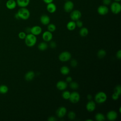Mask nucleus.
Listing matches in <instances>:
<instances>
[{
	"instance_id": "nucleus-1",
	"label": "nucleus",
	"mask_w": 121,
	"mask_h": 121,
	"mask_svg": "<svg viewBox=\"0 0 121 121\" xmlns=\"http://www.w3.org/2000/svg\"><path fill=\"white\" fill-rule=\"evenodd\" d=\"M17 13L19 19L23 20H27L30 16V12L26 8H20Z\"/></svg>"
},
{
	"instance_id": "nucleus-2",
	"label": "nucleus",
	"mask_w": 121,
	"mask_h": 121,
	"mask_svg": "<svg viewBox=\"0 0 121 121\" xmlns=\"http://www.w3.org/2000/svg\"><path fill=\"white\" fill-rule=\"evenodd\" d=\"M37 39L36 36L31 33L26 35L25 38V42L26 44L30 47L34 46L36 43Z\"/></svg>"
},
{
	"instance_id": "nucleus-3",
	"label": "nucleus",
	"mask_w": 121,
	"mask_h": 121,
	"mask_svg": "<svg viewBox=\"0 0 121 121\" xmlns=\"http://www.w3.org/2000/svg\"><path fill=\"white\" fill-rule=\"evenodd\" d=\"M107 98L106 94L104 92H99L97 93L95 97V101L98 104H102L104 103Z\"/></svg>"
},
{
	"instance_id": "nucleus-4",
	"label": "nucleus",
	"mask_w": 121,
	"mask_h": 121,
	"mask_svg": "<svg viewBox=\"0 0 121 121\" xmlns=\"http://www.w3.org/2000/svg\"><path fill=\"white\" fill-rule=\"evenodd\" d=\"M110 9L114 14H118L121 11V5L119 2L114 1L111 3Z\"/></svg>"
},
{
	"instance_id": "nucleus-5",
	"label": "nucleus",
	"mask_w": 121,
	"mask_h": 121,
	"mask_svg": "<svg viewBox=\"0 0 121 121\" xmlns=\"http://www.w3.org/2000/svg\"><path fill=\"white\" fill-rule=\"evenodd\" d=\"M71 57V55L69 52L64 51L60 54L59 56V59L61 61L66 62L70 59Z\"/></svg>"
},
{
	"instance_id": "nucleus-6",
	"label": "nucleus",
	"mask_w": 121,
	"mask_h": 121,
	"mask_svg": "<svg viewBox=\"0 0 121 121\" xmlns=\"http://www.w3.org/2000/svg\"><path fill=\"white\" fill-rule=\"evenodd\" d=\"M81 17V13L78 9L72 10L70 12V17L73 21H77Z\"/></svg>"
},
{
	"instance_id": "nucleus-7",
	"label": "nucleus",
	"mask_w": 121,
	"mask_h": 121,
	"mask_svg": "<svg viewBox=\"0 0 121 121\" xmlns=\"http://www.w3.org/2000/svg\"><path fill=\"white\" fill-rule=\"evenodd\" d=\"M80 95L77 92H73L70 94L69 100L70 102L73 104H76L80 100Z\"/></svg>"
},
{
	"instance_id": "nucleus-8",
	"label": "nucleus",
	"mask_w": 121,
	"mask_h": 121,
	"mask_svg": "<svg viewBox=\"0 0 121 121\" xmlns=\"http://www.w3.org/2000/svg\"><path fill=\"white\" fill-rule=\"evenodd\" d=\"M74 6V5L72 1H71V0H67L64 4L63 9L66 12L69 13L73 9Z\"/></svg>"
},
{
	"instance_id": "nucleus-9",
	"label": "nucleus",
	"mask_w": 121,
	"mask_h": 121,
	"mask_svg": "<svg viewBox=\"0 0 121 121\" xmlns=\"http://www.w3.org/2000/svg\"><path fill=\"white\" fill-rule=\"evenodd\" d=\"M98 13L100 15H106L109 12V9L105 5H100L99 6L97 9Z\"/></svg>"
},
{
	"instance_id": "nucleus-10",
	"label": "nucleus",
	"mask_w": 121,
	"mask_h": 121,
	"mask_svg": "<svg viewBox=\"0 0 121 121\" xmlns=\"http://www.w3.org/2000/svg\"><path fill=\"white\" fill-rule=\"evenodd\" d=\"M42 31V29L39 26H35L30 28V33L35 36L39 35Z\"/></svg>"
},
{
	"instance_id": "nucleus-11",
	"label": "nucleus",
	"mask_w": 121,
	"mask_h": 121,
	"mask_svg": "<svg viewBox=\"0 0 121 121\" xmlns=\"http://www.w3.org/2000/svg\"><path fill=\"white\" fill-rule=\"evenodd\" d=\"M56 115L59 118L63 117L67 113V109L65 107H59L56 111Z\"/></svg>"
},
{
	"instance_id": "nucleus-12",
	"label": "nucleus",
	"mask_w": 121,
	"mask_h": 121,
	"mask_svg": "<svg viewBox=\"0 0 121 121\" xmlns=\"http://www.w3.org/2000/svg\"><path fill=\"white\" fill-rule=\"evenodd\" d=\"M118 116V114L115 111H110L107 113L106 117L107 119L110 121H113L115 120Z\"/></svg>"
},
{
	"instance_id": "nucleus-13",
	"label": "nucleus",
	"mask_w": 121,
	"mask_h": 121,
	"mask_svg": "<svg viewBox=\"0 0 121 121\" xmlns=\"http://www.w3.org/2000/svg\"><path fill=\"white\" fill-rule=\"evenodd\" d=\"M42 38L45 42H50L52 38V34L49 31H45L42 35Z\"/></svg>"
},
{
	"instance_id": "nucleus-14",
	"label": "nucleus",
	"mask_w": 121,
	"mask_h": 121,
	"mask_svg": "<svg viewBox=\"0 0 121 121\" xmlns=\"http://www.w3.org/2000/svg\"><path fill=\"white\" fill-rule=\"evenodd\" d=\"M17 4L15 0H8L6 3V8L10 10L13 9L17 7Z\"/></svg>"
},
{
	"instance_id": "nucleus-15",
	"label": "nucleus",
	"mask_w": 121,
	"mask_h": 121,
	"mask_svg": "<svg viewBox=\"0 0 121 121\" xmlns=\"http://www.w3.org/2000/svg\"><path fill=\"white\" fill-rule=\"evenodd\" d=\"M40 20L41 23L43 25H48L50 22V17L46 14L42 15L40 17Z\"/></svg>"
},
{
	"instance_id": "nucleus-16",
	"label": "nucleus",
	"mask_w": 121,
	"mask_h": 121,
	"mask_svg": "<svg viewBox=\"0 0 121 121\" xmlns=\"http://www.w3.org/2000/svg\"><path fill=\"white\" fill-rule=\"evenodd\" d=\"M95 103L93 101H89L86 104V109L90 112H93L95 110Z\"/></svg>"
},
{
	"instance_id": "nucleus-17",
	"label": "nucleus",
	"mask_w": 121,
	"mask_h": 121,
	"mask_svg": "<svg viewBox=\"0 0 121 121\" xmlns=\"http://www.w3.org/2000/svg\"><path fill=\"white\" fill-rule=\"evenodd\" d=\"M30 0H17V5L20 8H26L30 3Z\"/></svg>"
},
{
	"instance_id": "nucleus-18",
	"label": "nucleus",
	"mask_w": 121,
	"mask_h": 121,
	"mask_svg": "<svg viewBox=\"0 0 121 121\" xmlns=\"http://www.w3.org/2000/svg\"><path fill=\"white\" fill-rule=\"evenodd\" d=\"M46 9L48 12L50 13H54L57 9V7L56 5L53 2H51L47 4L46 6Z\"/></svg>"
},
{
	"instance_id": "nucleus-19",
	"label": "nucleus",
	"mask_w": 121,
	"mask_h": 121,
	"mask_svg": "<svg viewBox=\"0 0 121 121\" xmlns=\"http://www.w3.org/2000/svg\"><path fill=\"white\" fill-rule=\"evenodd\" d=\"M56 87L60 90H64L67 87V83L64 81H59L56 84Z\"/></svg>"
},
{
	"instance_id": "nucleus-20",
	"label": "nucleus",
	"mask_w": 121,
	"mask_h": 121,
	"mask_svg": "<svg viewBox=\"0 0 121 121\" xmlns=\"http://www.w3.org/2000/svg\"><path fill=\"white\" fill-rule=\"evenodd\" d=\"M35 76V74L33 71H28L25 75V78L26 81H31Z\"/></svg>"
},
{
	"instance_id": "nucleus-21",
	"label": "nucleus",
	"mask_w": 121,
	"mask_h": 121,
	"mask_svg": "<svg viewBox=\"0 0 121 121\" xmlns=\"http://www.w3.org/2000/svg\"><path fill=\"white\" fill-rule=\"evenodd\" d=\"M67 29L69 31H72L74 30L76 27V23L74 21H69L67 24Z\"/></svg>"
},
{
	"instance_id": "nucleus-22",
	"label": "nucleus",
	"mask_w": 121,
	"mask_h": 121,
	"mask_svg": "<svg viewBox=\"0 0 121 121\" xmlns=\"http://www.w3.org/2000/svg\"><path fill=\"white\" fill-rule=\"evenodd\" d=\"M48 48V45L45 42H41L38 45V48L39 50L43 51L46 50Z\"/></svg>"
},
{
	"instance_id": "nucleus-23",
	"label": "nucleus",
	"mask_w": 121,
	"mask_h": 121,
	"mask_svg": "<svg viewBox=\"0 0 121 121\" xmlns=\"http://www.w3.org/2000/svg\"><path fill=\"white\" fill-rule=\"evenodd\" d=\"M60 71L62 75H66L69 73L70 70H69V69L67 66H63L60 68Z\"/></svg>"
},
{
	"instance_id": "nucleus-24",
	"label": "nucleus",
	"mask_w": 121,
	"mask_h": 121,
	"mask_svg": "<svg viewBox=\"0 0 121 121\" xmlns=\"http://www.w3.org/2000/svg\"><path fill=\"white\" fill-rule=\"evenodd\" d=\"M88 34V30L86 27H81L79 31V35L82 37L86 36Z\"/></svg>"
},
{
	"instance_id": "nucleus-25",
	"label": "nucleus",
	"mask_w": 121,
	"mask_h": 121,
	"mask_svg": "<svg viewBox=\"0 0 121 121\" xmlns=\"http://www.w3.org/2000/svg\"><path fill=\"white\" fill-rule=\"evenodd\" d=\"M95 119L97 121H104L105 120V116L102 113L99 112L95 114Z\"/></svg>"
},
{
	"instance_id": "nucleus-26",
	"label": "nucleus",
	"mask_w": 121,
	"mask_h": 121,
	"mask_svg": "<svg viewBox=\"0 0 121 121\" xmlns=\"http://www.w3.org/2000/svg\"><path fill=\"white\" fill-rule=\"evenodd\" d=\"M9 91V88L7 86L5 85H1L0 86V94H6Z\"/></svg>"
},
{
	"instance_id": "nucleus-27",
	"label": "nucleus",
	"mask_w": 121,
	"mask_h": 121,
	"mask_svg": "<svg viewBox=\"0 0 121 121\" xmlns=\"http://www.w3.org/2000/svg\"><path fill=\"white\" fill-rule=\"evenodd\" d=\"M106 54V52L104 49H101L98 51L97 53V55L99 58H103Z\"/></svg>"
},
{
	"instance_id": "nucleus-28",
	"label": "nucleus",
	"mask_w": 121,
	"mask_h": 121,
	"mask_svg": "<svg viewBox=\"0 0 121 121\" xmlns=\"http://www.w3.org/2000/svg\"><path fill=\"white\" fill-rule=\"evenodd\" d=\"M56 26L54 24H49L47 26V29L48 31L51 32H53L54 31H55V30H56Z\"/></svg>"
},
{
	"instance_id": "nucleus-29",
	"label": "nucleus",
	"mask_w": 121,
	"mask_h": 121,
	"mask_svg": "<svg viewBox=\"0 0 121 121\" xmlns=\"http://www.w3.org/2000/svg\"><path fill=\"white\" fill-rule=\"evenodd\" d=\"M70 94V93L69 91H64V92H63V93L62 94V96L63 99H64L65 100H68L69 98Z\"/></svg>"
},
{
	"instance_id": "nucleus-30",
	"label": "nucleus",
	"mask_w": 121,
	"mask_h": 121,
	"mask_svg": "<svg viewBox=\"0 0 121 121\" xmlns=\"http://www.w3.org/2000/svg\"><path fill=\"white\" fill-rule=\"evenodd\" d=\"M69 86L70 88L72 89H77L78 87V84L76 82H71L69 84Z\"/></svg>"
},
{
	"instance_id": "nucleus-31",
	"label": "nucleus",
	"mask_w": 121,
	"mask_h": 121,
	"mask_svg": "<svg viewBox=\"0 0 121 121\" xmlns=\"http://www.w3.org/2000/svg\"><path fill=\"white\" fill-rule=\"evenodd\" d=\"M114 93L120 95L121 94V86L120 85L116 86L114 89Z\"/></svg>"
},
{
	"instance_id": "nucleus-32",
	"label": "nucleus",
	"mask_w": 121,
	"mask_h": 121,
	"mask_svg": "<svg viewBox=\"0 0 121 121\" xmlns=\"http://www.w3.org/2000/svg\"><path fill=\"white\" fill-rule=\"evenodd\" d=\"M68 118L71 120H74L75 117H76V114L75 113L73 112V111H70L69 112V113H68Z\"/></svg>"
},
{
	"instance_id": "nucleus-33",
	"label": "nucleus",
	"mask_w": 121,
	"mask_h": 121,
	"mask_svg": "<svg viewBox=\"0 0 121 121\" xmlns=\"http://www.w3.org/2000/svg\"><path fill=\"white\" fill-rule=\"evenodd\" d=\"M26 35V33H25L24 32H20L18 34V37L21 39H25Z\"/></svg>"
},
{
	"instance_id": "nucleus-34",
	"label": "nucleus",
	"mask_w": 121,
	"mask_h": 121,
	"mask_svg": "<svg viewBox=\"0 0 121 121\" xmlns=\"http://www.w3.org/2000/svg\"><path fill=\"white\" fill-rule=\"evenodd\" d=\"M75 23H76V26H78L79 28H81L83 26V22L82 21L80 20L79 19L77 20L76 22H75Z\"/></svg>"
},
{
	"instance_id": "nucleus-35",
	"label": "nucleus",
	"mask_w": 121,
	"mask_h": 121,
	"mask_svg": "<svg viewBox=\"0 0 121 121\" xmlns=\"http://www.w3.org/2000/svg\"><path fill=\"white\" fill-rule=\"evenodd\" d=\"M77 65H78V62L76 60L73 59L70 61V65L72 67H76L77 66Z\"/></svg>"
},
{
	"instance_id": "nucleus-36",
	"label": "nucleus",
	"mask_w": 121,
	"mask_h": 121,
	"mask_svg": "<svg viewBox=\"0 0 121 121\" xmlns=\"http://www.w3.org/2000/svg\"><path fill=\"white\" fill-rule=\"evenodd\" d=\"M103 3L104 5L108 6L111 4V0H103Z\"/></svg>"
},
{
	"instance_id": "nucleus-37",
	"label": "nucleus",
	"mask_w": 121,
	"mask_h": 121,
	"mask_svg": "<svg viewBox=\"0 0 121 121\" xmlns=\"http://www.w3.org/2000/svg\"><path fill=\"white\" fill-rule=\"evenodd\" d=\"M119 95H117V94H115V93H113L112 95V99H113V100H117V99H118V98H119Z\"/></svg>"
},
{
	"instance_id": "nucleus-38",
	"label": "nucleus",
	"mask_w": 121,
	"mask_h": 121,
	"mask_svg": "<svg viewBox=\"0 0 121 121\" xmlns=\"http://www.w3.org/2000/svg\"><path fill=\"white\" fill-rule=\"evenodd\" d=\"M50 46L52 48H55L57 46V45H56V43L55 42H54V41H52L50 43Z\"/></svg>"
},
{
	"instance_id": "nucleus-39",
	"label": "nucleus",
	"mask_w": 121,
	"mask_h": 121,
	"mask_svg": "<svg viewBox=\"0 0 121 121\" xmlns=\"http://www.w3.org/2000/svg\"><path fill=\"white\" fill-rule=\"evenodd\" d=\"M116 57L118 59H121V51L120 50H119L116 53Z\"/></svg>"
},
{
	"instance_id": "nucleus-40",
	"label": "nucleus",
	"mask_w": 121,
	"mask_h": 121,
	"mask_svg": "<svg viewBox=\"0 0 121 121\" xmlns=\"http://www.w3.org/2000/svg\"><path fill=\"white\" fill-rule=\"evenodd\" d=\"M57 119L53 116H51L48 118V121H55Z\"/></svg>"
},
{
	"instance_id": "nucleus-41",
	"label": "nucleus",
	"mask_w": 121,
	"mask_h": 121,
	"mask_svg": "<svg viewBox=\"0 0 121 121\" xmlns=\"http://www.w3.org/2000/svg\"><path fill=\"white\" fill-rule=\"evenodd\" d=\"M66 82H67L70 83V82H71L72 81V78H71V77L69 76V77H67V78H66Z\"/></svg>"
},
{
	"instance_id": "nucleus-42",
	"label": "nucleus",
	"mask_w": 121,
	"mask_h": 121,
	"mask_svg": "<svg viewBox=\"0 0 121 121\" xmlns=\"http://www.w3.org/2000/svg\"><path fill=\"white\" fill-rule=\"evenodd\" d=\"M43 1L46 4H48V3H51V2H52L53 0H43Z\"/></svg>"
},
{
	"instance_id": "nucleus-43",
	"label": "nucleus",
	"mask_w": 121,
	"mask_h": 121,
	"mask_svg": "<svg viewBox=\"0 0 121 121\" xmlns=\"http://www.w3.org/2000/svg\"><path fill=\"white\" fill-rule=\"evenodd\" d=\"M87 99H88V100H90L91 99H92V95H87Z\"/></svg>"
},
{
	"instance_id": "nucleus-44",
	"label": "nucleus",
	"mask_w": 121,
	"mask_h": 121,
	"mask_svg": "<svg viewBox=\"0 0 121 121\" xmlns=\"http://www.w3.org/2000/svg\"><path fill=\"white\" fill-rule=\"evenodd\" d=\"M26 31L27 33H30V28H27L26 29Z\"/></svg>"
},
{
	"instance_id": "nucleus-45",
	"label": "nucleus",
	"mask_w": 121,
	"mask_h": 121,
	"mask_svg": "<svg viewBox=\"0 0 121 121\" xmlns=\"http://www.w3.org/2000/svg\"><path fill=\"white\" fill-rule=\"evenodd\" d=\"M86 121H93V120H91V119H87V120H86Z\"/></svg>"
},
{
	"instance_id": "nucleus-46",
	"label": "nucleus",
	"mask_w": 121,
	"mask_h": 121,
	"mask_svg": "<svg viewBox=\"0 0 121 121\" xmlns=\"http://www.w3.org/2000/svg\"><path fill=\"white\" fill-rule=\"evenodd\" d=\"M114 1H116V2H120L121 0H114Z\"/></svg>"
},
{
	"instance_id": "nucleus-47",
	"label": "nucleus",
	"mask_w": 121,
	"mask_h": 121,
	"mask_svg": "<svg viewBox=\"0 0 121 121\" xmlns=\"http://www.w3.org/2000/svg\"><path fill=\"white\" fill-rule=\"evenodd\" d=\"M119 111H120V112H121V107H120V108H119Z\"/></svg>"
},
{
	"instance_id": "nucleus-48",
	"label": "nucleus",
	"mask_w": 121,
	"mask_h": 121,
	"mask_svg": "<svg viewBox=\"0 0 121 121\" xmlns=\"http://www.w3.org/2000/svg\"></svg>"
},
{
	"instance_id": "nucleus-49",
	"label": "nucleus",
	"mask_w": 121,
	"mask_h": 121,
	"mask_svg": "<svg viewBox=\"0 0 121 121\" xmlns=\"http://www.w3.org/2000/svg\"></svg>"
}]
</instances>
